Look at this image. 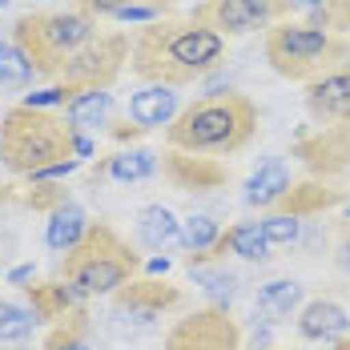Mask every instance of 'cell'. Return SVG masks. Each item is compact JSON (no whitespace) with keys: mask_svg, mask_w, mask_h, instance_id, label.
Here are the masks:
<instances>
[{"mask_svg":"<svg viewBox=\"0 0 350 350\" xmlns=\"http://www.w3.org/2000/svg\"><path fill=\"white\" fill-rule=\"evenodd\" d=\"M181 302H185L181 286L165 278H129L125 286L113 290V310L133 326H149L153 318H161L165 310H177Z\"/></svg>","mask_w":350,"mask_h":350,"instance_id":"obj_11","label":"cell"},{"mask_svg":"<svg viewBox=\"0 0 350 350\" xmlns=\"http://www.w3.org/2000/svg\"><path fill=\"white\" fill-rule=\"evenodd\" d=\"M109 117H113V97L105 89L101 93H81L65 105V121L72 129H97V125H109Z\"/></svg>","mask_w":350,"mask_h":350,"instance_id":"obj_22","label":"cell"},{"mask_svg":"<svg viewBox=\"0 0 350 350\" xmlns=\"http://www.w3.org/2000/svg\"><path fill=\"white\" fill-rule=\"evenodd\" d=\"M69 350H89V342H77V347H69Z\"/></svg>","mask_w":350,"mask_h":350,"instance_id":"obj_41","label":"cell"},{"mask_svg":"<svg viewBox=\"0 0 350 350\" xmlns=\"http://www.w3.org/2000/svg\"><path fill=\"white\" fill-rule=\"evenodd\" d=\"M101 170L113 181H145L157 170V153H149V149H121V153H113V157L101 161Z\"/></svg>","mask_w":350,"mask_h":350,"instance_id":"obj_23","label":"cell"},{"mask_svg":"<svg viewBox=\"0 0 350 350\" xmlns=\"http://www.w3.org/2000/svg\"><path fill=\"white\" fill-rule=\"evenodd\" d=\"M85 226H89L85 210H81L77 202H65L61 210L49 213V226H44V242H49V250H57V254H69L72 245L81 242Z\"/></svg>","mask_w":350,"mask_h":350,"instance_id":"obj_20","label":"cell"},{"mask_svg":"<svg viewBox=\"0 0 350 350\" xmlns=\"http://www.w3.org/2000/svg\"><path fill=\"white\" fill-rule=\"evenodd\" d=\"M347 202V189H338V185H330L326 177L318 181H290V189L282 193L278 202H274V213H286V217H314L322 210H334V206H342Z\"/></svg>","mask_w":350,"mask_h":350,"instance_id":"obj_14","label":"cell"},{"mask_svg":"<svg viewBox=\"0 0 350 350\" xmlns=\"http://www.w3.org/2000/svg\"><path fill=\"white\" fill-rule=\"evenodd\" d=\"M198 4H202V0H198Z\"/></svg>","mask_w":350,"mask_h":350,"instance_id":"obj_43","label":"cell"},{"mask_svg":"<svg viewBox=\"0 0 350 350\" xmlns=\"http://www.w3.org/2000/svg\"><path fill=\"white\" fill-rule=\"evenodd\" d=\"M177 113V93L174 89H161V85H149V89H141L137 97L129 101V117H133V125L137 129H157V125H170Z\"/></svg>","mask_w":350,"mask_h":350,"instance_id":"obj_17","label":"cell"},{"mask_svg":"<svg viewBox=\"0 0 350 350\" xmlns=\"http://www.w3.org/2000/svg\"><path fill=\"white\" fill-rule=\"evenodd\" d=\"M306 25L326 29V33L338 29V36H347L350 33V0H326V4L310 8V21H306Z\"/></svg>","mask_w":350,"mask_h":350,"instance_id":"obj_31","label":"cell"},{"mask_svg":"<svg viewBox=\"0 0 350 350\" xmlns=\"http://www.w3.org/2000/svg\"><path fill=\"white\" fill-rule=\"evenodd\" d=\"M161 174L174 189H221L230 174L226 165H217L213 157H202V153H181V149H165L161 153Z\"/></svg>","mask_w":350,"mask_h":350,"instance_id":"obj_13","label":"cell"},{"mask_svg":"<svg viewBox=\"0 0 350 350\" xmlns=\"http://www.w3.org/2000/svg\"><path fill=\"white\" fill-rule=\"evenodd\" d=\"M33 326H36L33 310H25V306L0 298V342H21V338L33 334Z\"/></svg>","mask_w":350,"mask_h":350,"instance_id":"obj_29","label":"cell"},{"mask_svg":"<svg viewBox=\"0 0 350 350\" xmlns=\"http://www.w3.org/2000/svg\"><path fill=\"white\" fill-rule=\"evenodd\" d=\"M262 234H266L270 245H294L298 234H302V221H298V217H286V213H270V217L262 221Z\"/></svg>","mask_w":350,"mask_h":350,"instance_id":"obj_32","label":"cell"},{"mask_svg":"<svg viewBox=\"0 0 350 350\" xmlns=\"http://www.w3.org/2000/svg\"><path fill=\"white\" fill-rule=\"evenodd\" d=\"M89 326H93V318L85 306H72L65 318H57V326L49 330V338H44V350H69L77 342H85V334H89Z\"/></svg>","mask_w":350,"mask_h":350,"instance_id":"obj_26","label":"cell"},{"mask_svg":"<svg viewBox=\"0 0 350 350\" xmlns=\"http://www.w3.org/2000/svg\"><path fill=\"white\" fill-rule=\"evenodd\" d=\"M334 262L350 278V221H342V230H338V254H334Z\"/></svg>","mask_w":350,"mask_h":350,"instance_id":"obj_34","label":"cell"},{"mask_svg":"<svg viewBox=\"0 0 350 350\" xmlns=\"http://www.w3.org/2000/svg\"><path fill=\"white\" fill-rule=\"evenodd\" d=\"M177 226L181 221L165 206H145L137 213V242L145 250H170L177 242Z\"/></svg>","mask_w":350,"mask_h":350,"instance_id":"obj_21","label":"cell"},{"mask_svg":"<svg viewBox=\"0 0 350 350\" xmlns=\"http://www.w3.org/2000/svg\"><path fill=\"white\" fill-rule=\"evenodd\" d=\"M221 238V230H217V221L206 217V213H193V217H185L181 226H177V245L185 250V266L193 270V266H202L206 262V254H210V245Z\"/></svg>","mask_w":350,"mask_h":350,"instance_id":"obj_19","label":"cell"},{"mask_svg":"<svg viewBox=\"0 0 350 350\" xmlns=\"http://www.w3.org/2000/svg\"><path fill=\"white\" fill-rule=\"evenodd\" d=\"M226 238H230V254H238L245 262H270V250L274 245L266 242L262 221H238V226L226 230Z\"/></svg>","mask_w":350,"mask_h":350,"instance_id":"obj_24","label":"cell"},{"mask_svg":"<svg viewBox=\"0 0 350 350\" xmlns=\"http://www.w3.org/2000/svg\"><path fill=\"white\" fill-rule=\"evenodd\" d=\"M334 350H350V334H342V338L334 342Z\"/></svg>","mask_w":350,"mask_h":350,"instance_id":"obj_38","label":"cell"},{"mask_svg":"<svg viewBox=\"0 0 350 350\" xmlns=\"http://www.w3.org/2000/svg\"><path fill=\"white\" fill-rule=\"evenodd\" d=\"M8 198H12V193H8V189H4V185H0V206H4V202H8Z\"/></svg>","mask_w":350,"mask_h":350,"instance_id":"obj_40","label":"cell"},{"mask_svg":"<svg viewBox=\"0 0 350 350\" xmlns=\"http://www.w3.org/2000/svg\"><path fill=\"white\" fill-rule=\"evenodd\" d=\"M129 61V36L125 33H97L89 44H81L57 72V89H65V97L81 93H101L109 89Z\"/></svg>","mask_w":350,"mask_h":350,"instance_id":"obj_7","label":"cell"},{"mask_svg":"<svg viewBox=\"0 0 350 350\" xmlns=\"http://www.w3.org/2000/svg\"><path fill=\"white\" fill-rule=\"evenodd\" d=\"M294 157L314 177H338L350 170V121L347 125H318L294 133Z\"/></svg>","mask_w":350,"mask_h":350,"instance_id":"obj_10","label":"cell"},{"mask_svg":"<svg viewBox=\"0 0 350 350\" xmlns=\"http://www.w3.org/2000/svg\"><path fill=\"white\" fill-rule=\"evenodd\" d=\"M97 36V21L85 12H25L12 25V44L25 53L36 77H57L81 44Z\"/></svg>","mask_w":350,"mask_h":350,"instance_id":"obj_6","label":"cell"},{"mask_svg":"<svg viewBox=\"0 0 350 350\" xmlns=\"http://www.w3.org/2000/svg\"><path fill=\"white\" fill-rule=\"evenodd\" d=\"M4 4H8V0H0V8H4Z\"/></svg>","mask_w":350,"mask_h":350,"instance_id":"obj_42","label":"cell"},{"mask_svg":"<svg viewBox=\"0 0 350 350\" xmlns=\"http://www.w3.org/2000/svg\"><path fill=\"white\" fill-rule=\"evenodd\" d=\"M8 282H12V286H25V282H33V266H16V270L8 274Z\"/></svg>","mask_w":350,"mask_h":350,"instance_id":"obj_36","label":"cell"},{"mask_svg":"<svg viewBox=\"0 0 350 350\" xmlns=\"http://www.w3.org/2000/svg\"><path fill=\"white\" fill-rule=\"evenodd\" d=\"M302 306V286L298 282H266L258 290V310L270 318H290L294 310Z\"/></svg>","mask_w":350,"mask_h":350,"instance_id":"obj_25","label":"cell"},{"mask_svg":"<svg viewBox=\"0 0 350 350\" xmlns=\"http://www.w3.org/2000/svg\"><path fill=\"white\" fill-rule=\"evenodd\" d=\"M266 61L270 69L286 77V81H302L310 85L322 72L338 69L350 61V40L338 33H326L314 25H294V21H278L274 29H266Z\"/></svg>","mask_w":350,"mask_h":350,"instance_id":"obj_5","label":"cell"},{"mask_svg":"<svg viewBox=\"0 0 350 350\" xmlns=\"http://www.w3.org/2000/svg\"><path fill=\"white\" fill-rule=\"evenodd\" d=\"M137 270H141L137 250L109 221H89L81 242L61 258L57 278L69 282L77 298H101V294H113L117 286H125L129 278H137Z\"/></svg>","mask_w":350,"mask_h":350,"instance_id":"obj_4","label":"cell"},{"mask_svg":"<svg viewBox=\"0 0 350 350\" xmlns=\"http://www.w3.org/2000/svg\"><path fill=\"white\" fill-rule=\"evenodd\" d=\"M109 133L117 141H133V137H141L145 129H137V125H129V121H109Z\"/></svg>","mask_w":350,"mask_h":350,"instance_id":"obj_35","label":"cell"},{"mask_svg":"<svg viewBox=\"0 0 350 350\" xmlns=\"http://www.w3.org/2000/svg\"><path fill=\"white\" fill-rule=\"evenodd\" d=\"M77 157V129L49 109L12 105L0 117V165L16 177H40Z\"/></svg>","mask_w":350,"mask_h":350,"instance_id":"obj_3","label":"cell"},{"mask_svg":"<svg viewBox=\"0 0 350 350\" xmlns=\"http://www.w3.org/2000/svg\"><path fill=\"white\" fill-rule=\"evenodd\" d=\"M258 133V105L245 93H210L185 105L165 125L170 149L202 153V157H230L245 149Z\"/></svg>","mask_w":350,"mask_h":350,"instance_id":"obj_2","label":"cell"},{"mask_svg":"<svg viewBox=\"0 0 350 350\" xmlns=\"http://www.w3.org/2000/svg\"><path fill=\"white\" fill-rule=\"evenodd\" d=\"M226 61V36L198 21H149L129 44V65L141 81L181 89Z\"/></svg>","mask_w":350,"mask_h":350,"instance_id":"obj_1","label":"cell"},{"mask_svg":"<svg viewBox=\"0 0 350 350\" xmlns=\"http://www.w3.org/2000/svg\"><path fill=\"white\" fill-rule=\"evenodd\" d=\"M36 72L33 65L25 61V53L12 44V40H0V85H8V89H21V85H29Z\"/></svg>","mask_w":350,"mask_h":350,"instance_id":"obj_28","label":"cell"},{"mask_svg":"<svg viewBox=\"0 0 350 350\" xmlns=\"http://www.w3.org/2000/svg\"><path fill=\"white\" fill-rule=\"evenodd\" d=\"M347 330H350V314L334 298H314L298 314V334L310 338V342H338Z\"/></svg>","mask_w":350,"mask_h":350,"instance_id":"obj_15","label":"cell"},{"mask_svg":"<svg viewBox=\"0 0 350 350\" xmlns=\"http://www.w3.org/2000/svg\"><path fill=\"white\" fill-rule=\"evenodd\" d=\"M302 101H306V113L318 125H347L350 121V61H342L338 69L310 81Z\"/></svg>","mask_w":350,"mask_h":350,"instance_id":"obj_12","label":"cell"},{"mask_svg":"<svg viewBox=\"0 0 350 350\" xmlns=\"http://www.w3.org/2000/svg\"><path fill=\"white\" fill-rule=\"evenodd\" d=\"M145 4H149V8L157 12V21H161V16H170V12H174V4H177V0H145Z\"/></svg>","mask_w":350,"mask_h":350,"instance_id":"obj_37","label":"cell"},{"mask_svg":"<svg viewBox=\"0 0 350 350\" xmlns=\"http://www.w3.org/2000/svg\"><path fill=\"white\" fill-rule=\"evenodd\" d=\"M193 282L217 298V306H226L230 298H234V290H238V278L230 274V270H221V262H213V266H193ZM230 310V306H226Z\"/></svg>","mask_w":350,"mask_h":350,"instance_id":"obj_27","label":"cell"},{"mask_svg":"<svg viewBox=\"0 0 350 350\" xmlns=\"http://www.w3.org/2000/svg\"><path fill=\"white\" fill-rule=\"evenodd\" d=\"M133 4H145V0H77V12L101 21V16H121V12L133 8Z\"/></svg>","mask_w":350,"mask_h":350,"instance_id":"obj_33","label":"cell"},{"mask_svg":"<svg viewBox=\"0 0 350 350\" xmlns=\"http://www.w3.org/2000/svg\"><path fill=\"white\" fill-rule=\"evenodd\" d=\"M165 350H242V326L226 306H202L170 326Z\"/></svg>","mask_w":350,"mask_h":350,"instance_id":"obj_9","label":"cell"},{"mask_svg":"<svg viewBox=\"0 0 350 350\" xmlns=\"http://www.w3.org/2000/svg\"><path fill=\"white\" fill-rule=\"evenodd\" d=\"M290 189V170H286V161L282 157H266L250 181H245V206H254V210H274V202H278L282 193Z\"/></svg>","mask_w":350,"mask_h":350,"instance_id":"obj_16","label":"cell"},{"mask_svg":"<svg viewBox=\"0 0 350 350\" xmlns=\"http://www.w3.org/2000/svg\"><path fill=\"white\" fill-rule=\"evenodd\" d=\"M294 4H302V8H318V4H326V0H294Z\"/></svg>","mask_w":350,"mask_h":350,"instance_id":"obj_39","label":"cell"},{"mask_svg":"<svg viewBox=\"0 0 350 350\" xmlns=\"http://www.w3.org/2000/svg\"><path fill=\"white\" fill-rule=\"evenodd\" d=\"M290 8H294V0H202L189 12V21H198L221 36H245L278 25L282 16H290Z\"/></svg>","mask_w":350,"mask_h":350,"instance_id":"obj_8","label":"cell"},{"mask_svg":"<svg viewBox=\"0 0 350 350\" xmlns=\"http://www.w3.org/2000/svg\"><path fill=\"white\" fill-rule=\"evenodd\" d=\"M25 290V298H29V310L36 318H44V322H57V318H65L72 306H81V298L72 294L69 282L53 278V282H33V286H21Z\"/></svg>","mask_w":350,"mask_h":350,"instance_id":"obj_18","label":"cell"},{"mask_svg":"<svg viewBox=\"0 0 350 350\" xmlns=\"http://www.w3.org/2000/svg\"><path fill=\"white\" fill-rule=\"evenodd\" d=\"M65 202H72L69 189L57 185V181H40V177H33V185H29V193H25V206H29V210H40V213L61 210Z\"/></svg>","mask_w":350,"mask_h":350,"instance_id":"obj_30","label":"cell"}]
</instances>
